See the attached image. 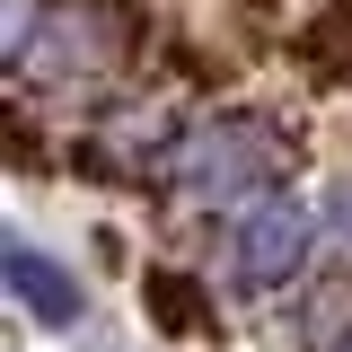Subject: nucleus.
I'll list each match as a JSON object with an SVG mask.
<instances>
[{
  "instance_id": "nucleus-4",
  "label": "nucleus",
  "mask_w": 352,
  "mask_h": 352,
  "mask_svg": "<svg viewBox=\"0 0 352 352\" xmlns=\"http://www.w3.org/2000/svg\"><path fill=\"white\" fill-rule=\"evenodd\" d=\"M0 273H9V291H18V308H27V317H44V326H71V317H80V282H71L62 264L44 256V247H27V238H9V256H0Z\"/></svg>"
},
{
  "instance_id": "nucleus-1",
  "label": "nucleus",
  "mask_w": 352,
  "mask_h": 352,
  "mask_svg": "<svg viewBox=\"0 0 352 352\" xmlns=\"http://www.w3.org/2000/svg\"><path fill=\"white\" fill-rule=\"evenodd\" d=\"M264 176H273V132L256 115H203L168 150V185L185 203H238V194H256Z\"/></svg>"
},
{
  "instance_id": "nucleus-8",
  "label": "nucleus",
  "mask_w": 352,
  "mask_h": 352,
  "mask_svg": "<svg viewBox=\"0 0 352 352\" xmlns=\"http://www.w3.org/2000/svg\"><path fill=\"white\" fill-rule=\"evenodd\" d=\"M326 220H335V238H344V256H352V176L326 194Z\"/></svg>"
},
{
  "instance_id": "nucleus-5",
  "label": "nucleus",
  "mask_w": 352,
  "mask_h": 352,
  "mask_svg": "<svg viewBox=\"0 0 352 352\" xmlns=\"http://www.w3.org/2000/svg\"><path fill=\"white\" fill-rule=\"evenodd\" d=\"M291 62H300L317 88H352V0H326L291 36Z\"/></svg>"
},
{
  "instance_id": "nucleus-9",
  "label": "nucleus",
  "mask_w": 352,
  "mask_h": 352,
  "mask_svg": "<svg viewBox=\"0 0 352 352\" xmlns=\"http://www.w3.org/2000/svg\"><path fill=\"white\" fill-rule=\"evenodd\" d=\"M344 352H352V344H344Z\"/></svg>"
},
{
  "instance_id": "nucleus-3",
  "label": "nucleus",
  "mask_w": 352,
  "mask_h": 352,
  "mask_svg": "<svg viewBox=\"0 0 352 352\" xmlns=\"http://www.w3.org/2000/svg\"><path fill=\"white\" fill-rule=\"evenodd\" d=\"M308 238H317V212H308L300 194H256L247 220H238V282H247V291H282V282H300Z\"/></svg>"
},
{
  "instance_id": "nucleus-6",
  "label": "nucleus",
  "mask_w": 352,
  "mask_h": 352,
  "mask_svg": "<svg viewBox=\"0 0 352 352\" xmlns=\"http://www.w3.org/2000/svg\"><path fill=\"white\" fill-rule=\"evenodd\" d=\"M141 300H150V317H159L168 335H212V300H203L185 273H141Z\"/></svg>"
},
{
  "instance_id": "nucleus-2",
  "label": "nucleus",
  "mask_w": 352,
  "mask_h": 352,
  "mask_svg": "<svg viewBox=\"0 0 352 352\" xmlns=\"http://www.w3.org/2000/svg\"><path fill=\"white\" fill-rule=\"evenodd\" d=\"M141 27H132L124 0H62V9H44L36 18V44H27V71L44 80H97V71H115Z\"/></svg>"
},
{
  "instance_id": "nucleus-7",
  "label": "nucleus",
  "mask_w": 352,
  "mask_h": 352,
  "mask_svg": "<svg viewBox=\"0 0 352 352\" xmlns=\"http://www.w3.org/2000/svg\"><path fill=\"white\" fill-rule=\"evenodd\" d=\"M36 0H0V53H9V62H27V44H36Z\"/></svg>"
}]
</instances>
